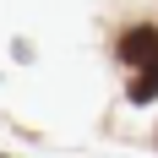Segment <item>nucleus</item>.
I'll list each match as a JSON object with an SVG mask.
<instances>
[{
    "instance_id": "obj_1",
    "label": "nucleus",
    "mask_w": 158,
    "mask_h": 158,
    "mask_svg": "<svg viewBox=\"0 0 158 158\" xmlns=\"http://www.w3.org/2000/svg\"><path fill=\"white\" fill-rule=\"evenodd\" d=\"M120 60H126V65L158 60V27H131L126 38H120Z\"/></svg>"
},
{
    "instance_id": "obj_2",
    "label": "nucleus",
    "mask_w": 158,
    "mask_h": 158,
    "mask_svg": "<svg viewBox=\"0 0 158 158\" xmlns=\"http://www.w3.org/2000/svg\"><path fill=\"white\" fill-rule=\"evenodd\" d=\"M153 98H158V60H147L131 82V104H153Z\"/></svg>"
}]
</instances>
